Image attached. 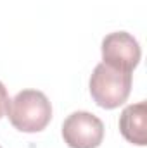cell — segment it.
I'll list each match as a JSON object with an SVG mask.
<instances>
[{
    "mask_svg": "<svg viewBox=\"0 0 147 148\" xmlns=\"http://www.w3.org/2000/svg\"><path fill=\"white\" fill-rule=\"evenodd\" d=\"M119 131L123 138L137 147L147 145V103L128 105L119 115Z\"/></svg>",
    "mask_w": 147,
    "mask_h": 148,
    "instance_id": "5",
    "label": "cell"
},
{
    "mask_svg": "<svg viewBox=\"0 0 147 148\" xmlns=\"http://www.w3.org/2000/svg\"><path fill=\"white\" fill-rule=\"evenodd\" d=\"M7 105H9V95H7L3 83L0 81V119L7 114Z\"/></svg>",
    "mask_w": 147,
    "mask_h": 148,
    "instance_id": "6",
    "label": "cell"
},
{
    "mask_svg": "<svg viewBox=\"0 0 147 148\" xmlns=\"http://www.w3.org/2000/svg\"><path fill=\"white\" fill-rule=\"evenodd\" d=\"M7 117L21 133H40L52 119V105L45 93L38 90H23L9 100Z\"/></svg>",
    "mask_w": 147,
    "mask_h": 148,
    "instance_id": "1",
    "label": "cell"
},
{
    "mask_svg": "<svg viewBox=\"0 0 147 148\" xmlns=\"http://www.w3.org/2000/svg\"><path fill=\"white\" fill-rule=\"evenodd\" d=\"M0 148H2V147H0Z\"/></svg>",
    "mask_w": 147,
    "mask_h": 148,
    "instance_id": "7",
    "label": "cell"
},
{
    "mask_svg": "<svg viewBox=\"0 0 147 148\" xmlns=\"http://www.w3.org/2000/svg\"><path fill=\"white\" fill-rule=\"evenodd\" d=\"M90 95L94 102L106 110L118 109L123 105L132 91V73L118 71L107 64L101 62L95 66L90 76Z\"/></svg>",
    "mask_w": 147,
    "mask_h": 148,
    "instance_id": "2",
    "label": "cell"
},
{
    "mask_svg": "<svg viewBox=\"0 0 147 148\" xmlns=\"http://www.w3.org/2000/svg\"><path fill=\"white\" fill-rule=\"evenodd\" d=\"M102 62L125 73H133L140 62V45L126 31L109 33L102 40Z\"/></svg>",
    "mask_w": 147,
    "mask_h": 148,
    "instance_id": "4",
    "label": "cell"
},
{
    "mask_svg": "<svg viewBox=\"0 0 147 148\" xmlns=\"http://www.w3.org/2000/svg\"><path fill=\"white\" fill-rule=\"evenodd\" d=\"M62 138L69 148H97L104 140V124L90 112H73L62 122Z\"/></svg>",
    "mask_w": 147,
    "mask_h": 148,
    "instance_id": "3",
    "label": "cell"
}]
</instances>
